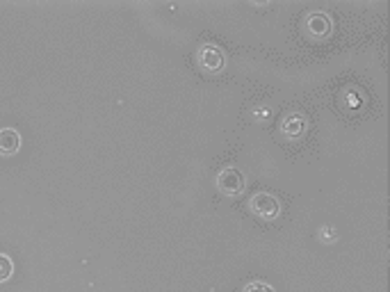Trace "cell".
<instances>
[{"label": "cell", "mask_w": 390, "mask_h": 292, "mask_svg": "<svg viewBox=\"0 0 390 292\" xmlns=\"http://www.w3.org/2000/svg\"><path fill=\"white\" fill-rule=\"evenodd\" d=\"M21 148V135L16 128H0V153L14 156Z\"/></svg>", "instance_id": "4"}, {"label": "cell", "mask_w": 390, "mask_h": 292, "mask_svg": "<svg viewBox=\"0 0 390 292\" xmlns=\"http://www.w3.org/2000/svg\"><path fill=\"white\" fill-rule=\"evenodd\" d=\"M217 185L226 194H237L244 188V176L235 167H226L220 176H217Z\"/></svg>", "instance_id": "2"}, {"label": "cell", "mask_w": 390, "mask_h": 292, "mask_svg": "<svg viewBox=\"0 0 390 292\" xmlns=\"http://www.w3.org/2000/svg\"><path fill=\"white\" fill-rule=\"evenodd\" d=\"M329 28H331V23L324 14H313L310 16V30L313 32H318V35H327Z\"/></svg>", "instance_id": "6"}, {"label": "cell", "mask_w": 390, "mask_h": 292, "mask_svg": "<svg viewBox=\"0 0 390 292\" xmlns=\"http://www.w3.org/2000/svg\"><path fill=\"white\" fill-rule=\"evenodd\" d=\"M14 274V263L7 254H0V283Z\"/></svg>", "instance_id": "7"}, {"label": "cell", "mask_w": 390, "mask_h": 292, "mask_svg": "<svg viewBox=\"0 0 390 292\" xmlns=\"http://www.w3.org/2000/svg\"><path fill=\"white\" fill-rule=\"evenodd\" d=\"M199 62L208 71H220L224 67V53L217 48V46H212V44L201 46V50H199Z\"/></svg>", "instance_id": "3"}, {"label": "cell", "mask_w": 390, "mask_h": 292, "mask_svg": "<svg viewBox=\"0 0 390 292\" xmlns=\"http://www.w3.org/2000/svg\"><path fill=\"white\" fill-rule=\"evenodd\" d=\"M251 208L254 212L258 215V217H263V220H274L278 217V212H281V205L278 201L272 197V194H256V197L251 199Z\"/></svg>", "instance_id": "1"}, {"label": "cell", "mask_w": 390, "mask_h": 292, "mask_svg": "<svg viewBox=\"0 0 390 292\" xmlns=\"http://www.w3.org/2000/svg\"><path fill=\"white\" fill-rule=\"evenodd\" d=\"M303 117L301 114H288L286 121H283V133L288 137H299L303 133Z\"/></svg>", "instance_id": "5"}, {"label": "cell", "mask_w": 390, "mask_h": 292, "mask_svg": "<svg viewBox=\"0 0 390 292\" xmlns=\"http://www.w3.org/2000/svg\"><path fill=\"white\" fill-rule=\"evenodd\" d=\"M244 292H274V290L269 288L267 283H260V281H256V283H249L244 288Z\"/></svg>", "instance_id": "8"}]
</instances>
